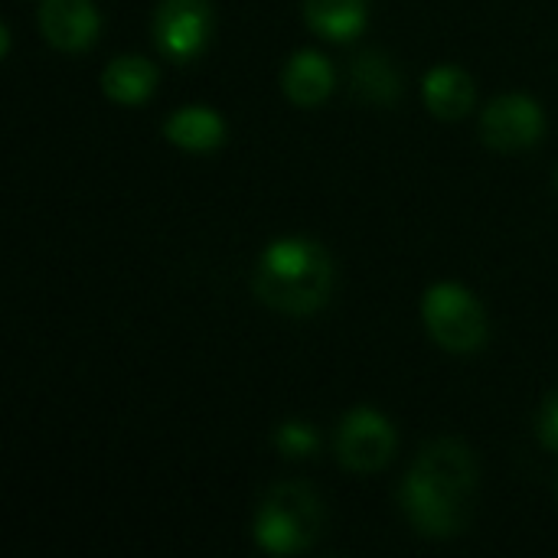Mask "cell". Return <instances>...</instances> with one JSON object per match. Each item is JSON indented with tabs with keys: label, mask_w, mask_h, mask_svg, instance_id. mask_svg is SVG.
Segmentation results:
<instances>
[{
	"label": "cell",
	"mask_w": 558,
	"mask_h": 558,
	"mask_svg": "<svg viewBox=\"0 0 558 558\" xmlns=\"http://www.w3.org/2000/svg\"><path fill=\"white\" fill-rule=\"evenodd\" d=\"M556 494H558V487H556Z\"/></svg>",
	"instance_id": "obj_18"
},
{
	"label": "cell",
	"mask_w": 558,
	"mask_h": 558,
	"mask_svg": "<svg viewBox=\"0 0 558 558\" xmlns=\"http://www.w3.org/2000/svg\"><path fill=\"white\" fill-rule=\"evenodd\" d=\"M350 85H353L356 98H363L369 105H392L402 95V75L392 65V59L383 56L379 49H366L353 59Z\"/></svg>",
	"instance_id": "obj_14"
},
{
	"label": "cell",
	"mask_w": 558,
	"mask_h": 558,
	"mask_svg": "<svg viewBox=\"0 0 558 558\" xmlns=\"http://www.w3.org/2000/svg\"><path fill=\"white\" fill-rule=\"evenodd\" d=\"M556 186H558V173H556Z\"/></svg>",
	"instance_id": "obj_17"
},
{
	"label": "cell",
	"mask_w": 558,
	"mask_h": 558,
	"mask_svg": "<svg viewBox=\"0 0 558 558\" xmlns=\"http://www.w3.org/2000/svg\"><path fill=\"white\" fill-rule=\"evenodd\" d=\"M396 454V428L376 409H353L337 432V461L356 474L383 471Z\"/></svg>",
	"instance_id": "obj_5"
},
{
	"label": "cell",
	"mask_w": 558,
	"mask_h": 558,
	"mask_svg": "<svg viewBox=\"0 0 558 558\" xmlns=\"http://www.w3.org/2000/svg\"><path fill=\"white\" fill-rule=\"evenodd\" d=\"M546 131V114L543 108L520 92L500 95L487 105L484 118H481V137L487 147L513 154V150H530L539 144Z\"/></svg>",
	"instance_id": "obj_7"
},
{
	"label": "cell",
	"mask_w": 558,
	"mask_h": 558,
	"mask_svg": "<svg viewBox=\"0 0 558 558\" xmlns=\"http://www.w3.org/2000/svg\"><path fill=\"white\" fill-rule=\"evenodd\" d=\"M39 29L62 52H85L95 46L101 20L92 0H43Z\"/></svg>",
	"instance_id": "obj_8"
},
{
	"label": "cell",
	"mask_w": 558,
	"mask_h": 558,
	"mask_svg": "<svg viewBox=\"0 0 558 558\" xmlns=\"http://www.w3.org/2000/svg\"><path fill=\"white\" fill-rule=\"evenodd\" d=\"M333 262L327 248L304 235L275 239L252 275L255 298L288 317H307L320 311L333 294Z\"/></svg>",
	"instance_id": "obj_1"
},
{
	"label": "cell",
	"mask_w": 558,
	"mask_h": 558,
	"mask_svg": "<svg viewBox=\"0 0 558 558\" xmlns=\"http://www.w3.org/2000/svg\"><path fill=\"white\" fill-rule=\"evenodd\" d=\"M307 26L333 43H350L366 29L369 0H304Z\"/></svg>",
	"instance_id": "obj_12"
},
{
	"label": "cell",
	"mask_w": 558,
	"mask_h": 558,
	"mask_svg": "<svg viewBox=\"0 0 558 558\" xmlns=\"http://www.w3.org/2000/svg\"><path fill=\"white\" fill-rule=\"evenodd\" d=\"M425 105L435 118L441 121H461L464 114H471L474 108V78L458 69V65H435L428 75H425Z\"/></svg>",
	"instance_id": "obj_10"
},
{
	"label": "cell",
	"mask_w": 558,
	"mask_h": 558,
	"mask_svg": "<svg viewBox=\"0 0 558 558\" xmlns=\"http://www.w3.org/2000/svg\"><path fill=\"white\" fill-rule=\"evenodd\" d=\"M333 85H337V72H333L330 59L324 52H314V49L294 52L281 72L284 95L301 108H314V105L327 101Z\"/></svg>",
	"instance_id": "obj_9"
},
{
	"label": "cell",
	"mask_w": 558,
	"mask_h": 558,
	"mask_svg": "<svg viewBox=\"0 0 558 558\" xmlns=\"http://www.w3.org/2000/svg\"><path fill=\"white\" fill-rule=\"evenodd\" d=\"M317 432L307 422H284L275 428V448L278 454L291 458V461H304L311 454H317Z\"/></svg>",
	"instance_id": "obj_15"
},
{
	"label": "cell",
	"mask_w": 558,
	"mask_h": 558,
	"mask_svg": "<svg viewBox=\"0 0 558 558\" xmlns=\"http://www.w3.org/2000/svg\"><path fill=\"white\" fill-rule=\"evenodd\" d=\"M471 500H474L471 490L454 487L415 464L399 487V504H402L409 523L428 539H451V536L464 533V526L471 520Z\"/></svg>",
	"instance_id": "obj_3"
},
{
	"label": "cell",
	"mask_w": 558,
	"mask_h": 558,
	"mask_svg": "<svg viewBox=\"0 0 558 558\" xmlns=\"http://www.w3.org/2000/svg\"><path fill=\"white\" fill-rule=\"evenodd\" d=\"M163 137L180 150L206 154V150H216L226 141V121L219 118V111H213L206 105H186V108H177L167 118Z\"/></svg>",
	"instance_id": "obj_11"
},
{
	"label": "cell",
	"mask_w": 558,
	"mask_h": 558,
	"mask_svg": "<svg viewBox=\"0 0 558 558\" xmlns=\"http://www.w3.org/2000/svg\"><path fill=\"white\" fill-rule=\"evenodd\" d=\"M536 435H539V441H543L546 451L558 454V389L553 396H546V402H543V409H539Z\"/></svg>",
	"instance_id": "obj_16"
},
{
	"label": "cell",
	"mask_w": 558,
	"mask_h": 558,
	"mask_svg": "<svg viewBox=\"0 0 558 558\" xmlns=\"http://www.w3.org/2000/svg\"><path fill=\"white\" fill-rule=\"evenodd\" d=\"M154 43L167 59L186 62L203 52L213 36L209 0H160L154 10Z\"/></svg>",
	"instance_id": "obj_6"
},
{
	"label": "cell",
	"mask_w": 558,
	"mask_h": 558,
	"mask_svg": "<svg viewBox=\"0 0 558 558\" xmlns=\"http://www.w3.org/2000/svg\"><path fill=\"white\" fill-rule=\"evenodd\" d=\"M255 546L268 556L307 553L324 533V504L301 481H281L268 487L255 513Z\"/></svg>",
	"instance_id": "obj_2"
},
{
	"label": "cell",
	"mask_w": 558,
	"mask_h": 558,
	"mask_svg": "<svg viewBox=\"0 0 558 558\" xmlns=\"http://www.w3.org/2000/svg\"><path fill=\"white\" fill-rule=\"evenodd\" d=\"M422 320H425L432 340L454 356H471V353L484 350V343L490 337L484 304L461 284L428 288V294L422 301Z\"/></svg>",
	"instance_id": "obj_4"
},
{
	"label": "cell",
	"mask_w": 558,
	"mask_h": 558,
	"mask_svg": "<svg viewBox=\"0 0 558 558\" xmlns=\"http://www.w3.org/2000/svg\"><path fill=\"white\" fill-rule=\"evenodd\" d=\"M160 72L144 56H118L101 72V88L118 105H141L154 95Z\"/></svg>",
	"instance_id": "obj_13"
}]
</instances>
